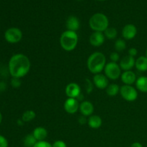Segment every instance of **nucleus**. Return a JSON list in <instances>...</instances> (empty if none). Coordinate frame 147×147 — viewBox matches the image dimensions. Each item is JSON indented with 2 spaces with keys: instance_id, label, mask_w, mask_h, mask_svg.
I'll use <instances>...</instances> for the list:
<instances>
[{
  "instance_id": "f257e3e1",
  "label": "nucleus",
  "mask_w": 147,
  "mask_h": 147,
  "mask_svg": "<svg viewBox=\"0 0 147 147\" xmlns=\"http://www.w3.org/2000/svg\"><path fill=\"white\" fill-rule=\"evenodd\" d=\"M31 67V63L25 55H14L9 61V72L12 78H21L24 77L29 73Z\"/></svg>"
},
{
  "instance_id": "f03ea898",
  "label": "nucleus",
  "mask_w": 147,
  "mask_h": 147,
  "mask_svg": "<svg viewBox=\"0 0 147 147\" xmlns=\"http://www.w3.org/2000/svg\"><path fill=\"white\" fill-rule=\"evenodd\" d=\"M106 65V58L104 54L96 52L90 55L87 60V67L89 71L93 74H98L104 70Z\"/></svg>"
},
{
  "instance_id": "7ed1b4c3",
  "label": "nucleus",
  "mask_w": 147,
  "mask_h": 147,
  "mask_svg": "<svg viewBox=\"0 0 147 147\" xmlns=\"http://www.w3.org/2000/svg\"><path fill=\"white\" fill-rule=\"evenodd\" d=\"M78 42V36L76 32L67 30L60 35V46L65 51H73L77 47Z\"/></svg>"
},
{
  "instance_id": "20e7f679",
  "label": "nucleus",
  "mask_w": 147,
  "mask_h": 147,
  "mask_svg": "<svg viewBox=\"0 0 147 147\" xmlns=\"http://www.w3.org/2000/svg\"><path fill=\"white\" fill-rule=\"evenodd\" d=\"M89 26L94 32H103L109 27V20L103 13H96L89 20Z\"/></svg>"
},
{
  "instance_id": "39448f33",
  "label": "nucleus",
  "mask_w": 147,
  "mask_h": 147,
  "mask_svg": "<svg viewBox=\"0 0 147 147\" xmlns=\"http://www.w3.org/2000/svg\"><path fill=\"white\" fill-rule=\"evenodd\" d=\"M105 76L110 80H117L121 76V69L119 65L117 63H106L104 68Z\"/></svg>"
},
{
  "instance_id": "423d86ee",
  "label": "nucleus",
  "mask_w": 147,
  "mask_h": 147,
  "mask_svg": "<svg viewBox=\"0 0 147 147\" xmlns=\"http://www.w3.org/2000/svg\"><path fill=\"white\" fill-rule=\"evenodd\" d=\"M120 94L126 101H134L138 98V92L135 88L131 86L124 85L120 88Z\"/></svg>"
},
{
  "instance_id": "0eeeda50",
  "label": "nucleus",
  "mask_w": 147,
  "mask_h": 147,
  "mask_svg": "<svg viewBox=\"0 0 147 147\" xmlns=\"http://www.w3.org/2000/svg\"><path fill=\"white\" fill-rule=\"evenodd\" d=\"M4 38L8 42L11 44L17 43L22 39V32L17 27H11L6 30Z\"/></svg>"
},
{
  "instance_id": "6e6552de",
  "label": "nucleus",
  "mask_w": 147,
  "mask_h": 147,
  "mask_svg": "<svg viewBox=\"0 0 147 147\" xmlns=\"http://www.w3.org/2000/svg\"><path fill=\"white\" fill-rule=\"evenodd\" d=\"M80 103L76 98H68L64 103V109L69 114H74L79 110Z\"/></svg>"
},
{
  "instance_id": "1a4fd4ad",
  "label": "nucleus",
  "mask_w": 147,
  "mask_h": 147,
  "mask_svg": "<svg viewBox=\"0 0 147 147\" xmlns=\"http://www.w3.org/2000/svg\"><path fill=\"white\" fill-rule=\"evenodd\" d=\"M81 93V88L76 83H70L65 88V94L68 98H77Z\"/></svg>"
},
{
  "instance_id": "9d476101",
  "label": "nucleus",
  "mask_w": 147,
  "mask_h": 147,
  "mask_svg": "<svg viewBox=\"0 0 147 147\" xmlns=\"http://www.w3.org/2000/svg\"><path fill=\"white\" fill-rule=\"evenodd\" d=\"M137 34V28L133 24H128L123 27L122 30V36L126 40H131Z\"/></svg>"
},
{
  "instance_id": "9b49d317",
  "label": "nucleus",
  "mask_w": 147,
  "mask_h": 147,
  "mask_svg": "<svg viewBox=\"0 0 147 147\" xmlns=\"http://www.w3.org/2000/svg\"><path fill=\"white\" fill-rule=\"evenodd\" d=\"M93 81L94 86L99 89H106L109 86V78L101 73L94 75Z\"/></svg>"
},
{
  "instance_id": "f8f14e48",
  "label": "nucleus",
  "mask_w": 147,
  "mask_h": 147,
  "mask_svg": "<svg viewBox=\"0 0 147 147\" xmlns=\"http://www.w3.org/2000/svg\"><path fill=\"white\" fill-rule=\"evenodd\" d=\"M104 34L100 32H94L89 38V42L93 47H100L105 42Z\"/></svg>"
},
{
  "instance_id": "ddd939ff",
  "label": "nucleus",
  "mask_w": 147,
  "mask_h": 147,
  "mask_svg": "<svg viewBox=\"0 0 147 147\" xmlns=\"http://www.w3.org/2000/svg\"><path fill=\"white\" fill-rule=\"evenodd\" d=\"M135 63L136 60L134 57L130 55H126L121 59L119 66L121 70L128 71V70H131V69L135 66Z\"/></svg>"
},
{
  "instance_id": "4468645a",
  "label": "nucleus",
  "mask_w": 147,
  "mask_h": 147,
  "mask_svg": "<svg viewBox=\"0 0 147 147\" xmlns=\"http://www.w3.org/2000/svg\"><path fill=\"white\" fill-rule=\"evenodd\" d=\"M80 113L84 116H90L94 111V106L91 102L88 100H84L80 103V107H79Z\"/></svg>"
},
{
  "instance_id": "2eb2a0df",
  "label": "nucleus",
  "mask_w": 147,
  "mask_h": 147,
  "mask_svg": "<svg viewBox=\"0 0 147 147\" xmlns=\"http://www.w3.org/2000/svg\"><path fill=\"white\" fill-rule=\"evenodd\" d=\"M121 79L124 85H128V86H131L132 84L136 83L137 80L135 73H134L131 70L123 72L121 76Z\"/></svg>"
},
{
  "instance_id": "dca6fc26",
  "label": "nucleus",
  "mask_w": 147,
  "mask_h": 147,
  "mask_svg": "<svg viewBox=\"0 0 147 147\" xmlns=\"http://www.w3.org/2000/svg\"><path fill=\"white\" fill-rule=\"evenodd\" d=\"M80 21L76 16H70L66 21V27L67 30L76 32L80 28Z\"/></svg>"
},
{
  "instance_id": "f3484780",
  "label": "nucleus",
  "mask_w": 147,
  "mask_h": 147,
  "mask_svg": "<svg viewBox=\"0 0 147 147\" xmlns=\"http://www.w3.org/2000/svg\"><path fill=\"white\" fill-rule=\"evenodd\" d=\"M32 134L37 142H42V141H45L48 134H47V131L45 128L39 126L34 129Z\"/></svg>"
},
{
  "instance_id": "a211bd4d",
  "label": "nucleus",
  "mask_w": 147,
  "mask_h": 147,
  "mask_svg": "<svg viewBox=\"0 0 147 147\" xmlns=\"http://www.w3.org/2000/svg\"><path fill=\"white\" fill-rule=\"evenodd\" d=\"M103 121L101 118L98 115H92L88 119V124L89 127L93 129H99L102 126Z\"/></svg>"
},
{
  "instance_id": "6ab92c4d",
  "label": "nucleus",
  "mask_w": 147,
  "mask_h": 147,
  "mask_svg": "<svg viewBox=\"0 0 147 147\" xmlns=\"http://www.w3.org/2000/svg\"><path fill=\"white\" fill-rule=\"evenodd\" d=\"M135 67L139 71H147V57L146 56H140L136 60Z\"/></svg>"
},
{
  "instance_id": "aec40b11",
  "label": "nucleus",
  "mask_w": 147,
  "mask_h": 147,
  "mask_svg": "<svg viewBox=\"0 0 147 147\" xmlns=\"http://www.w3.org/2000/svg\"><path fill=\"white\" fill-rule=\"evenodd\" d=\"M136 88L142 93H147V77L141 76L136 81Z\"/></svg>"
},
{
  "instance_id": "412c9836",
  "label": "nucleus",
  "mask_w": 147,
  "mask_h": 147,
  "mask_svg": "<svg viewBox=\"0 0 147 147\" xmlns=\"http://www.w3.org/2000/svg\"><path fill=\"white\" fill-rule=\"evenodd\" d=\"M120 93V87L117 84H111L106 88V93L111 97H113Z\"/></svg>"
},
{
  "instance_id": "4be33fe9",
  "label": "nucleus",
  "mask_w": 147,
  "mask_h": 147,
  "mask_svg": "<svg viewBox=\"0 0 147 147\" xmlns=\"http://www.w3.org/2000/svg\"><path fill=\"white\" fill-rule=\"evenodd\" d=\"M103 34L106 38L109 39V40H114L116 37H117L118 32L116 30V28L114 27H108L104 32H103Z\"/></svg>"
},
{
  "instance_id": "5701e85b",
  "label": "nucleus",
  "mask_w": 147,
  "mask_h": 147,
  "mask_svg": "<svg viewBox=\"0 0 147 147\" xmlns=\"http://www.w3.org/2000/svg\"><path fill=\"white\" fill-rule=\"evenodd\" d=\"M37 142V141L36 140V139L33 136L32 134L27 135L24 137V141H23V144H24V147H34Z\"/></svg>"
},
{
  "instance_id": "b1692460",
  "label": "nucleus",
  "mask_w": 147,
  "mask_h": 147,
  "mask_svg": "<svg viewBox=\"0 0 147 147\" xmlns=\"http://www.w3.org/2000/svg\"><path fill=\"white\" fill-rule=\"evenodd\" d=\"M35 117L36 113L34 111L27 110L22 114V121L24 122H30L35 119Z\"/></svg>"
},
{
  "instance_id": "393cba45",
  "label": "nucleus",
  "mask_w": 147,
  "mask_h": 147,
  "mask_svg": "<svg viewBox=\"0 0 147 147\" xmlns=\"http://www.w3.org/2000/svg\"><path fill=\"white\" fill-rule=\"evenodd\" d=\"M114 48L117 52H122L126 48V41L123 39H118L114 44Z\"/></svg>"
},
{
  "instance_id": "a878e982",
  "label": "nucleus",
  "mask_w": 147,
  "mask_h": 147,
  "mask_svg": "<svg viewBox=\"0 0 147 147\" xmlns=\"http://www.w3.org/2000/svg\"><path fill=\"white\" fill-rule=\"evenodd\" d=\"M22 84V82L20 80V78H13L11 80V85L13 88H19L20 87Z\"/></svg>"
},
{
  "instance_id": "bb28decb",
  "label": "nucleus",
  "mask_w": 147,
  "mask_h": 147,
  "mask_svg": "<svg viewBox=\"0 0 147 147\" xmlns=\"http://www.w3.org/2000/svg\"><path fill=\"white\" fill-rule=\"evenodd\" d=\"M93 86L89 79H86V90L88 93H90L93 91Z\"/></svg>"
},
{
  "instance_id": "cd10ccee",
  "label": "nucleus",
  "mask_w": 147,
  "mask_h": 147,
  "mask_svg": "<svg viewBox=\"0 0 147 147\" xmlns=\"http://www.w3.org/2000/svg\"><path fill=\"white\" fill-rule=\"evenodd\" d=\"M110 60L113 63H117L120 60V56L117 52H113L110 55Z\"/></svg>"
},
{
  "instance_id": "c85d7f7f",
  "label": "nucleus",
  "mask_w": 147,
  "mask_h": 147,
  "mask_svg": "<svg viewBox=\"0 0 147 147\" xmlns=\"http://www.w3.org/2000/svg\"><path fill=\"white\" fill-rule=\"evenodd\" d=\"M34 147H53L52 145L46 141H42V142H37Z\"/></svg>"
},
{
  "instance_id": "c756f323",
  "label": "nucleus",
  "mask_w": 147,
  "mask_h": 147,
  "mask_svg": "<svg viewBox=\"0 0 147 147\" xmlns=\"http://www.w3.org/2000/svg\"><path fill=\"white\" fill-rule=\"evenodd\" d=\"M53 147H67V144H65V142H63L62 140H57L55 141L54 143L52 144Z\"/></svg>"
},
{
  "instance_id": "7c9ffc66",
  "label": "nucleus",
  "mask_w": 147,
  "mask_h": 147,
  "mask_svg": "<svg viewBox=\"0 0 147 147\" xmlns=\"http://www.w3.org/2000/svg\"><path fill=\"white\" fill-rule=\"evenodd\" d=\"M0 147H8V141L1 135H0Z\"/></svg>"
},
{
  "instance_id": "2f4dec72",
  "label": "nucleus",
  "mask_w": 147,
  "mask_h": 147,
  "mask_svg": "<svg viewBox=\"0 0 147 147\" xmlns=\"http://www.w3.org/2000/svg\"><path fill=\"white\" fill-rule=\"evenodd\" d=\"M138 54V50L135 47H131L129 50V55L131 56V57H136Z\"/></svg>"
},
{
  "instance_id": "473e14b6",
  "label": "nucleus",
  "mask_w": 147,
  "mask_h": 147,
  "mask_svg": "<svg viewBox=\"0 0 147 147\" xmlns=\"http://www.w3.org/2000/svg\"><path fill=\"white\" fill-rule=\"evenodd\" d=\"M86 122H87V119H86V116H84L82 115L80 117L78 118V123H80V124L84 125Z\"/></svg>"
},
{
  "instance_id": "72a5a7b5",
  "label": "nucleus",
  "mask_w": 147,
  "mask_h": 147,
  "mask_svg": "<svg viewBox=\"0 0 147 147\" xmlns=\"http://www.w3.org/2000/svg\"><path fill=\"white\" fill-rule=\"evenodd\" d=\"M6 89V83L4 82H0V92L4 91Z\"/></svg>"
},
{
  "instance_id": "f704fd0d",
  "label": "nucleus",
  "mask_w": 147,
  "mask_h": 147,
  "mask_svg": "<svg viewBox=\"0 0 147 147\" xmlns=\"http://www.w3.org/2000/svg\"><path fill=\"white\" fill-rule=\"evenodd\" d=\"M131 147H143V145L139 142H134V143L132 144Z\"/></svg>"
},
{
  "instance_id": "c9c22d12",
  "label": "nucleus",
  "mask_w": 147,
  "mask_h": 147,
  "mask_svg": "<svg viewBox=\"0 0 147 147\" xmlns=\"http://www.w3.org/2000/svg\"><path fill=\"white\" fill-rule=\"evenodd\" d=\"M1 121H2V115H1V112H0V123H1Z\"/></svg>"
},
{
  "instance_id": "e433bc0d",
  "label": "nucleus",
  "mask_w": 147,
  "mask_h": 147,
  "mask_svg": "<svg viewBox=\"0 0 147 147\" xmlns=\"http://www.w3.org/2000/svg\"><path fill=\"white\" fill-rule=\"evenodd\" d=\"M97 1H106V0H97Z\"/></svg>"
},
{
  "instance_id": "4c0bfd02",
  "label": "nucleus",
  "mask_w": 147,
  "mask_h": 147,
  "mask_svg": "<svg viewBox=\"0 0 147 147\" xmlns=\"http://www.w3.org/2000/svg\"><path fill=\"white\" fill-rule=\"evenodd\" d=\"M146 57H147V48H146Z\"/></svg>"
},
{
  "instance_id": "58836bf2",
  "label": "nucleus",
  "mask_w": 147,
  "mask_h": 147,
  "mask_svg": "<svg viewBox=\"0 0 147 147\" xmlns=\"http://www.w3.org/2000/svg\"><path fill=\"white\" fill-rule=\"evenodd\" d=\"M77 1H82V0H77Z\"/></svg>"
}]
</instances>
